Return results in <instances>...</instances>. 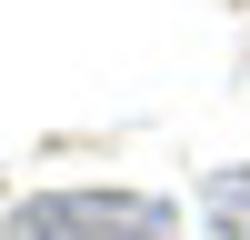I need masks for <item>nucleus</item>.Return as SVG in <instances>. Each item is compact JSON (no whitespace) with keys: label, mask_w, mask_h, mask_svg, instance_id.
Here are the masks:
<instances>
[{"label":"nucleus","mask_w":250,"mask_h":240,"mask_svg":"<svg viewBox=\"0 0 250 240\" xmlns=\"http://www.w3.org/2000/svg\"><path fill=\"white\" fill-rule=\"evenodd\" d=\"M180 220L160 200H130V190H50V200H20L10 240H170Z\"/></svg>","instance_id":"f257e3e1"},{"label":"nucleus","mask_w":250,"mask_h":240,"mask_svg":"<svg viewBox=\"0 0 250 240\" xmlns=\"http://www.w3.org/2000/svg\"><path fill=\"white\" fill-rule=\"evenodd\" d=\"M200 200H210V230L220 240H250V170H220Z\"/></svg>","instance_id":"f03ea898"}]
</instances>
